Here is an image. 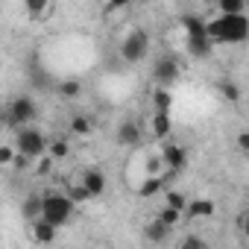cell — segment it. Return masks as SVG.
Segmentation results:
<instances>
[{
	"label": "cell",
	"instance_id": "17",
	"mask_svg": "<svg viewBox=\"0 0 249 249\" xmlns=\"http://www.w3.org/2000/svg\"><path fill=\"white\" fill-rule=\"evenodd\" d=\"M170 106H173V94L164 85H159L153 91V111H170Z\"/></svg>",
	"mask_w": 249,
	"mask_h": 249
},
{
	"label": "cell",
	"instance_id": "28",
	"mask_svg": "<svg viewBox=\"0 0 249 249\" xmlns=\"http://www.w3.org/2000/svg\"><path fill=\"white\" fill-rule=\"evenodd\" d=\"M12 161H15V147L0 144V167H12Z\"/></svg>",
	"mask_w": 249,
	"mask_h": 249
},
{
	"label": "cell",
	"instance_id": "7",
	"mask_svg": "<svg viewBox=\"0 0 249 249\" xmlns=\"http://www.w3.org/2000/svg\"><path fill=\"white\" fill-rule=\"evenodd\" d=\"M179 79V62L176 59H159L156 65H153V82L156 85H173Z\"/></svg>",
	"mask_w": 249,
	"mask_h": 249
},
{
	"label": "cell",
	"instance_id": "1",
	"mask_svg": "<svg viewBox=\"0 0 249 249\" xmlns=\"http://www.w3.org/2000/svg\"><path fill=\"white\" fill-rule=\"evenodd\" d=\"M205 36L211 44H240L249 36V21L246 15H217L205 21Z\"/></svg>",
	"mask_w": 249,
	"mask_h": 249
},
{
	"label": "cell",
	"instance_id": "4",
	"mask_svg": "<svg viewBox=\"0 0 249 249\" xmlns=\"http://www.w3.org/2000/svg\"><path fill=\"white\" fill-rule=\"evenodd\" d=\"M150 56V36L144 30H132L120 44V59L129 62V65H138Z\"/></svg>",
	"mask_w": 249,
	"mask_h": 249
},
{
	"label": "cell",
	"instance_id": "24",
	"mask_svg": "<svg viewBox=\"0 0 249 249\" xmlns=\"http://www.w3.org/2000/svg\"><path fill=\"white\" fill-rule=\"evenodd\" d=\"M161 170H164L161 153H159V156H147V161H144V176H161Z\"/></svg>",
	"mask_w": 249,
	"mask_h": 249
},
{
	"label": "cell",
	"instance_id": "30",
	"mask_svg": "<svg viewBox=\"0 0 249 249\" xmlns=\"http://www.w3.org/2000/svg\"><path fill=\"white\" fill-rule=\"evenodd\" d=\"M132 0H106V12H117V9H126Z\"/></svg>",
	"mask_w": 249,
	"mask_h": 249
},
{
	"label": "cell",
	"instance_id": "29",
	"mask_svg": "<svg viewBox=\"0 0 249 249\" xmlns=\"http://www.w3.org/2000/svg\"><path fill=\"white\" fill-rule=\"evenodd\" d=\"M179 246H182V249H205V240H202V237H196V234H191V237H185Z\"/></svg>",
	"mask_w": 249,
	"mask_h": 249
},
{
	"label": "cell",
	"instance_id": "20",
	"mask_svg": "<svg viewBox=\"0 0 249 249\" xmlns=\"http://www.w3.org/2000/svg\"><path fill=\"white\" fill-rule=\"evenodd\" d=\"M217 9L223 15H243L246 12V0H217Z\"/></svg>",
	"mask_w": 249,
	"mask_h": 249
},
{
	"label": "cell",
	"instance_id": "16",
	"mask_svg": "<svg viewBox=\"0 0 249 249\" xmlns=\"http://www.w3.org/2000/svg\"><path fill=\"white\" fill-rule=\"evenodd\" d=\"M21 214H24L27 223L36 220V217H41V194H30V196L24 199V205H21Z\"/></svg>",
	"mask_w": 249,
	"mask_h": 249
},
{
	"label": "cell",
	"instance_id": "23",
	"mask_svg": "<svg viewBox=\"0 0 249 249\" xmlns=\"http://www.w3.org/2000/svg\"><path fill=\"white\" fill-rule=\"evenodd\" d=\"M156 217H159L164 226H170V229H176V226L182 223V211H176V208H170V205H164V208H161Z\"/></svg>",
	"mask_w": 249,
	"mask_h": 249
},
{
	"label": "cell",
	"instance_id": "21",
	"mask_svg": "<svg viewBox=\"0 0 249 249\" xmlns=\"http://www.w3.org/2000/svg\"><path fill=\"white\" fill-rule=\"evenodd\" d=\"M47 6H50V0H24V9H27L30 18H44Z\"/></svg>",
	"mask_w": 249,
	"mask_h": 249
},
{
	"label": "cell",
	"instance_id": "22",
	"mask_svg": "<svg viewBox=\"0 0 249 249\" xmlns=\"http://www.w3.org/2000/svg\"><path fill=\"white\" fill-rule=\"evenodd\" d=\"M59 94H62L65 100H73V97H79V94H82V85H79V79H62V82H59Z\"/></svg>",
	"mask_w": 249,
	"mask_h": 249
},
{
	"label": "cell",
	"instance_id": "25",
	"mask_svg": "<svg viewBox=\"0 0 249 249\" xmlns=\"http://www.w3.org/2000/svg\"><path fill=\"white\" fill-rule=\"evenodd\" d=\"M33 161H36V173H38V176H50V173H53V164H56V161H53L47 153H41V156L33 159Z\"/></svg>",
	"mask_w": 249,
	"mask_h": 249
},
{
	"label": "cell",
	"instance_id": "19",
	"mask_svg": "<svg viewBox=\"0 0 249 249\" xmlns=\"http://www.w3.org/2000/svg\"><path fill=\"white\" fill-rule=\"evenodd\" d=\"M91 129H94L91 117H85V114H73V117H71V132H73V135L85 138V135H91Z\"/></svg>",
	"mask_w": 249,
	"mask_h": 249
},
{
	"label": "cell",
	"instance_id": "10",
	"mask_svg": "<svg viewBox=\"0 0 249 249\" xmlns=\"http://www.w3.org/2000/svg\"><path fill=\"white\" fill-rule=\"evenodd\" d=\"M79 182H82V188L91 194V199H94V196H103V194H106V185H108L103 170H85V173L79 176Z\"/></svg>",
	"mask_w": 249,
	"mask_h": 249
},
{
	"label": "cell",
	"instance_id": "6",
	"mask_svg": "<svg viewBox=\"0 0 249 249\" xmlns=\"http://www.w3.org/2000/svg\"><path fill=\"white\" fill-rule=\"evenodd\" d=\"M36 117H38V106H36L33 97H15L9 103V108H6V123L12 129L27 126V123H33Z\"/></svg>",
	"mask_w": 249,
	"mask_h": 249
},
{
	"label": "cell",
	"instance_id": "18",
	"mask_svg": "<svg viewBox=\"0 0 249 249\" xmlns=\"http://www.w3.org/2000/svg\"><path fill=\"white\" fill-rule=\"evenodd\" d=\"M53 161H62V159H68L71 156V144L68 141H62V138H56V141H47V150H44Z\"/></svg>",
	"mask_w": 249,
	"mask_h": 249
},
{
	"label": "cell",
	"instance_id": "11",
	"mask_svg": "<svg viewBox=\"0 0 249 249\" xmlns=\"http://www.w3.org/2000/svg\"><path fill=\"white\" fill-rule=\"evenodd\" d=\"M214 211H217L214 199L199 196V199H188V205H185V211H182V214H188L191 220H205V217H211Z\"/></svg>",
	"mask_w": 249,
	"mask_h": 249
},
{
	"label": "cell",
	"instance_id": "14",
	"mask_svg": "<svg viewBox=\"0 0 249 249\" xmlns=\"http://www.w3.org/2000/svg\"><path fill=\"white\" fill-rule=\"evenodd\" d=\"M161 188H164L161 176H144L141 185H138V196H141V199H153V196L161 194Z\"/></svg>",
	"mask_w": 249,
	"mask_h": 249
},
{
	"label": "cell",
	"instance_id": "5",
	"mask_svg": "<svg viewBox=\"0 0 249 249\" xmlns=\"http://www.w3.org/2000/svg\"><path fill=\"white\" fill-rule=\"evenodd\" d=\"M185 33H188V50H191V56H208V50H211V41H208V36H205V21L202 18H196V15H188L185 21Z\"/></svg>",
	"mask_w": 249,
	"mask_h": 249
},
{
	"label": "cell",
	"instance_id": "9",
	"mask_svg": "<svg viewBox=\"0 0 249 249\" xmlns=\"http://www.w3.org/2000/svg\"><path fill=\"white\" fill-rule=\"evenodd\" d=\"M117 144L120 147H129V150L141 144V126H138L135 120H123L120 126H117Z\"/></svg>",
	"mask_w": 249,
	"mask_h": 249
},
{
	"label": "cell",
	"instance_id": "13",
	"mask_svg": "<svg viewBox=\"0 0 249 249\" xmlns=\"http://www.w3.org/2000/svg\"><path fill=\"white\" fill-rule=\"evenodd\" d=\"M161 161H164V167H176V170H182V167L188 164V150L179 147V144H167V147L161 150Z\"/></svg>",
	"mask_w": 249,
	"mask_h": 249
},
{
	"label": "cell",
	"instance_id": "12",
	"mask_svg": "<svg viewBox=\"0 0 249 249\" xmlns=\"http://www.w3.org/2000/svg\"><path fill=\"white\" fill-rule=\"evenodd\" d=\"M170 132H173L170 111H153V117H150V135H153L156 141H161V138H167Z\"/></svg>",
	"mask_w": 249,
	"mask_h": 249
},
{
	"label": "cell",
	"instance_id": "31",
	"mask_svg": "<svg viewBox=\"0 0 249 249\" xmlns=\"http://www.w3.org/2000/svg\"><path fill=\"white\" fill-rule=\"evenodd\" d=\"M237 147H240V153H249V132L237 135Z\"/></svg>",
	"mask_w": 249,
	"mask_h": 249
},
{
	"label": "cell",
	"instance_id": "26",
	"mask_svg": "<svg viewBox=\"0 0 249 249\" xmlns=\"http://www.w3.org/2000/svg\"><path fill=\"white\" fill-rule=\"evenodd\" d=\"M164 205H170V208H176V211H185L188 196H185L182 191H167V202H164Z\"/></svg>",
	"mask_w": 249,
	"mask_h": 249
},
{
	"label": "cell",
	"instance_id": "15",
	"mask_svg": "<svg viewBox=\"0 0 249 249\" xmlns=\"http://www.w3.org/2000/svg\"><path fill=\"white\" fill-rule=\"evenodd\" d=\"M144 234H147V240H150V243H164V240H167V234H170V226H164V223L156 217L153 223H147Z\"/></svg>",
	"mask_w": 249,
	"mask_h": 249
},
{
	"label": "cell",
	"instance_id": "2",
	"mask_svg": "<svg viewBox=\"0 0 249 249\" xmlns=\"http://www.w3.org/2000/svg\"><path fill=\"white\" fill-rule=\"evenodd\" d=\"M73 199L68 194H41V217L47 223H53L56 229L68 226L73 217Z\"/></svg>",
	"mask_w": 249,
	"mask_h": 249
},
{
	"label": "cell",
	"instance_id": "3",
	"mask_svg": "<svg viewBox=\"0 0 249 249\" xmlns=\"http://www.w3.org/2000/svg\"><path fill=\"white\" fill-rule=\"evenodd\" d=\"M15 153H21V156H27V159H38L44 150H47V138H44V132L41 129H36V126H18V135H15Z\"/></svg>",
	"mask_w": 249,
	"mask_h": 249
},
{
	"label": "cell",
	"instance_id": "27",
	"mask_svg": "<svg viewBox=\"0 0 249 249\" xmlns=\"http://www.w3.org/2000/svg\"><path fill=\"white\" fill-rule=\"evenodd\" d=\"M220 94H223L229 103H237V100H240V88H237L234 82H220Z\"/></svg>",
	"mask_w": 249,
	"mask_h": 249
},
{
	"label": "cell",
	"instance_id": "8",
	"mask_svg": "<svg viewBox=\"0 0 249 249\" xmlns=\"http://www.w3.org/2000/svg\"><path fill=\"white\" fill-rule=\"evenodd\" d=\"M56 234H59V229H56L53 223H47L44 217L30 220V237H33V243L47 246V243H53V240H56Z\"/></svg>",
	"mask_w": 249,
	"mask_h": 249
}]
</instances>
